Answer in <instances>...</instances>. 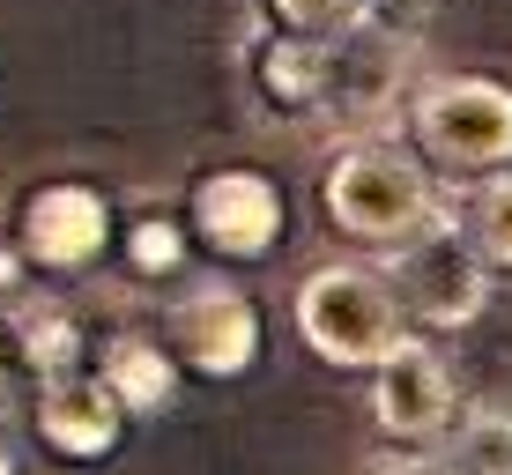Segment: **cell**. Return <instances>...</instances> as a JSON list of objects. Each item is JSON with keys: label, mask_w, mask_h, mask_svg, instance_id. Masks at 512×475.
<instances>
[{"label": "cell", "mask_w": 512, "mask_h": 475, "mask_svg": "<svg viewBox=\"0 0 512 475\" xmlns=\"http://www.w3.org/2000/svg\"><path fill=\"white\" fill-rule=\"evenodd\" d=\"M0 475H15V461H8V453H0Z\"/></svg>", "instance_id": "obj_19"}, {"label": "cell", "mask_w": 512, "mask_h": 475, "mask_svg": "<svg viewBox=\"0 0 512 475\" xmlns=\"http://www.w3.org/2000/svg\"><path fill=\"white\" fill-rule=\"evenodd\" d=\"M379 475H453L446 461H386Z\"/></svg>", "instance_id": "obj_17"}, {"label": "cell", "mask_w": 512, "mask_h": 475, "mask_svg": "<svg viewBox=\"0 0 512 475\" xmlns=\"http://www.w3.org/2000/svg\"><path fill=\"white\" fill-rule=\"evenodd\" d=\"M372 416H379V431H394V438H438L453 424V372L431 357V349L409 342L401 357L379 364Z\"/></svg>", "instance_id": "obj_9"}, {"label": "cell", "mask_w": 512, "mask_h": 475, "mask_svg": "<svg viewBox=\"0 0 512 475\" xmlns=\"http://www.w3.org/2000/svg\"><path fill=\"white\" fill-rule=\"evenodd\" d=\"M8 401H15V379H8V364H0V416H8Z\"/></svg>", "instance_id": "obj_18"}, {"label": "cell", "mask_w": 512, "mask_h": 475, "mask_svg": "<svg viewBox=\"0 0 512 475\" xmlns=\"http://www.w3.org/2000/svg\"><path fill=\"white\" fill-rule=\"evenodd\" d=\"M193 231L223 260H260L282 245V193L260 171H208L193 186Z\"/></svg>", "instance_id": "obj_7"}, {"label": "cell", "mask_w": 512, "mask_h": 475, "mask_svg": "<svg viewBox=\"0 0 512 475\" xmlns=\"http://www.w3.org/2000/svg\"><path fill=\"white\" fill-rule=\"evenodd\" d=\"M127 260H134V275H179V268H186L179 223H171V216H141L134 238H127Z\"/></svg>", "instance_id": "obj_16"}, {"label": "cell", "mask_w": 512, "mask_h": 475, "mask_svg": "<svg viewBox=\"0 0 512 475\" xmlns=\"http://www.w3.org/2000/svg\"><path fill=\"white\" fill-rule=\"evenodd\" d=\"M416 149L438 171H490L512 164V90L483 75H453L416 97Z\"/></svg>", "instance_id": "obj_3"}, {"label": "cell", "mask_w": 512, "mask_h": 475, "mask_svg": "<svg viewBox=\"0 0 512 475\" xmlns=\"http://www.w3.org/2000/svg\"><path fill=\"white\" fill-rule=\"evenodd\" d=\"M461 238L483 268H512V171H490L461 208Z\"/></svg>", "instance_id": "obj_13"}, {"label": "cell", "mask_w": 512, "mask_h": 475, "mask_svg": "<svg viewBox=\"0 0 512 475\" xmlns=\"http://www.w3.org/2000/svg\"><path fill=\"white\" fill-rule=\"evenodd\" d=\"M97 379H104V394H112L127 416H156V409L179 401V357H171L156 334H119V342L104 349Z\"/></svg>", "instance_id": "obj_10"}, {"label": "cell", "mask_w": 512, "mask_h": 475, "mask_svg": "<svg viewBox=\"0 0 512 475\" xmlns=\"http://www.w3.org/2000/svg\"><path fill=\"white\" fill-rule=\"evenodd\" d=\"M275 8V30H290V38H320V45H342L349 30L372 23L379 0H268Z\"/></svg>", "instance_id": "obj_14"}, {"label": "cell", "mask_w": 512, "mask_h": 475, "mask_svg": "<svg viewBox=\"0 0 512 475\" xmlns=\"http://www.w3.org/2000/svg\"><path fill=\"white\" fill-rule=\"evenodd\" d=\"M327 52L320 38H290V30H268L253 45V82L275 112H320L327 104Z\"/></svg>", "instance_id": "obj_11"}, {"label": "cell", "mask_w": 512, "mask_h": 475, "mask_svg": "<svg viewBox=\"0 0 512 475\" xmlns=\"http://www.w3.org/2000/svg\"><path fill=\"white\" fill-rule=\"evenodd\" d=\"M15 245H23L30 268H52V275H75L104 260L112 245V208H104L97 186H38L15 216Z\"/></svg>", "instance_id": "obj_6"}, {"label": "cell", "mask_w": 512, "mask_h": 475, "mask_svg": "<svg viewBox=\"0 0 512 475\" xmlns=\"http://www.w3.org/2000/svg\"><path fill=\"white\" fill-rule=\"evenodd\" d=\"M164 349L179 364H193L201 379H238L260 349V320H253V297L231 283H201L171 305L164 320Z\"/></svg>", "instance_id": "obj_5"}, {"label": "cell", "mask_w": 512, "mask_h": 475, "mask_svg": "<svg viewBox=\"0 0 512 475\" xmlns=\"http://www.w3.org/2000/svg\"><path fill=\"white\" fill-rule=\"evenodd\" d=\"M483 260H475V245L453 231V223H431L416 245H401V268H394V305L401 320L423 327H468L475 312H483Z\"/></svg>", "instance_id": "obj_4"}, {"label": "cell", "mask_w": 512, "mask_h": 475, "mask_svg": "<svg viewBox=\"0 0 512 475\" xmlns=\"http://www.w3.org/2000/svg\"><path fill=\"white\" fill-rule=\"evenodd\" d=\"M119 431H127V409L104 394L97 372H67L38 386V438L60 461H97L119 446Z\"/></svg>", "instance_id": "obj_8"}, {"label": "cell", "mask_w": 512, "mask_h": 475, "mask_svg": "<svg viewBox=\"0 0 512 475\" xmlns=\"http://www.w3.org/2000/svg\"><path fill=\"white\" fill-rule=\"evenodd\" d=\"M297 334L342 372H379L409 349V320L372 268H312L297 283Z\"/></svg>", "instance_id": "obj_2"}, {"label": "cell", "mask_w": 512, "mask_h": 475, "mask_svg": "<svg viewBox=\"0 0 512 475\" xmlns=\"http://www.w3.org/2000/svg\"><path fill=\"white\" fill-rule=\"evenodd\" d=\"M320 208H327V223L342 238L401 253V245H416L438 223V186L401 142H364V149L334 156V171L320 186Z\"/></svg>", "instance_id": "obj_1"}, {"label": "cell", "mask_w": 512, "mask_h": 475, "mask_svg": "<svg viewBox=\"0 0 512 475\" xmlns=\"http://www.w3.org/2000/svg\"><path fill=\"white\" fill-rule=\"evenodd\" d=\"M8 327H15V349H23V364L38 372V386L82 372V327H75V312H67L60 297H15Z\"/></svg>", "instance_id": "obj_12"}, {"label": "cell", "mask_w": 512, "mask_h": 475, "mask_svg": "<svg viewBox=\"0 0 512 475\" xmlns=\"http://www.w3.org/2000/svg\"><path fill=\"white\" fill-rule=\"evenodd\" d=\"M453 475H512V416L483 409L453 438Z\"/></svg>", "instance_id": "obj_15"}]
</instances>
